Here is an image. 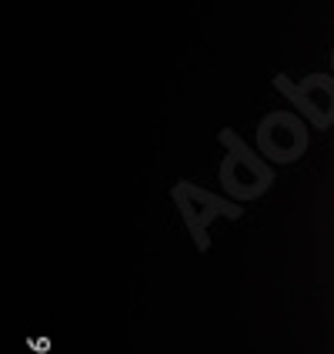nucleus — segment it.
Returning <instances> with one entry per match:
<instances>
[{"mask_svg": "<svg viewBox=\"0 0 334 354\" xmlns=\"http://www.w3.org/2000/svg\"><path fill=\"white\" fill-rule=\"evenodd\" d=\"M174 204L180 207V214H184L187 231L197 237V248H207L204 231H207V224L214 217H241V204H228L224 197L207 194V191H201V187L187 184V180H180L174 187Z\"/></svg>", "mask_w": 334, "mask_h": 354, "instance_id": "obj_4", "label": "nucleus"}, {"mask_svg": "<svg viewBox=\"0 0 334 354\" xmlns=\"http://www.w3.org/2000/svg\"><path fill=\"white\" fill-rule=\"evenodd\" d=\"M331 74H334V50H331Z\"/></svg>", "mask_w": 334, "mask_h": 354, "instance_id": "obj_5", "label": "nucleus"}, {"mask_svg": "<svg viewBox=\"0 0 334 354\" xmlns=\"http://www.w3.org/2000/svg\"><path fill=\"white\" fill-rule=\"evenodd\" d=\"M221 144H224V160H221L217 177H221L224 194L231 197L234 204L257 201L271 187V180H275L271 164L261 158V154L248 151V144L237 138L234 131H221Z\"/></svg>", "mask_w": 334, "mask_h": 354, "instance_id": "obj_1", "label": "nucleus"}, {"mask_svg": "<svg viewBox=\"0 0 334 354\" xmlns=\"http://www.w3.org/2000/svg\"><path fill=\"white\" fill-rule=\"evenodd\" d=\"M257 154L268 164H295L308 151V120L295 111H271L257 124Z\"/></svg>", "mask_w": 334, "mask_h": 354, "instance_id": "obj_2", "label": "nucleus"}, {"mask_svg": "<svg viewBox=\"0 0 334 354\" xmlns=\"http://www.w3.org/2000/svg\"><path fill=\"white\" fill-rule=\"evenodd\" d=\"M275 87L295 104V111L317 131L334 127V74L331 71H315L301 80H291L288 74L275 77Z\"/></svg>", "mask_w": 334, "mask_h": 354, "instance_id": "obj_3", "label": "nucleus"}]
</instances>
